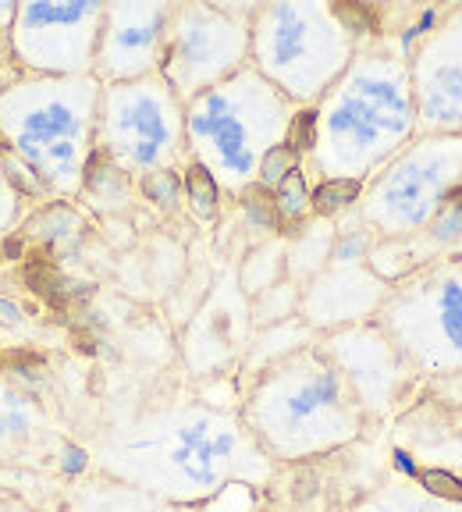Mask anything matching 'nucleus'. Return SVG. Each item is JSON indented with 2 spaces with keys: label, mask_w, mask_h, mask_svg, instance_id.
I'll use <instances>...</instances> for the list:
<instances>
[{
  "label": "nucleus",
  "mask_w": 462,
  "mask_h": 512,
  "mask_svg": "<svg viewBox=\"0 0 462 512\" xmlns=\"http://www.w3.org/2000/svg\"><path fill=\"white\" fill-rule=\"evenodd\" d=\"M89 463L178 509L231 488H263L274 477V463L246 431L239 409L196 399L160 402L100 431Z\"/></svg>",
  "instance_id": "nucleus-1"
},
{
  "label": "nucleus",
  "mask_w": 462,
  "mask_h": 512,
  "mask_svg": "<svg viewBox=\"0 0 462 512\" xmlns=\"http://www.w3.org/2000/svg\"><path fill=\"white\" fill-rule=\"evenodd\" d=\"M420 136L406 50L359 47L345 75L313 107L310 168L320 182L363 185Z\"/></svg>",
  "instance_id": "nucleus-2"
},
{
  "label": "nucleus",
  "mask_w": 462,
  "mask_h": 512,
  "mask_svg": "<svg viewBox=\"0 0 462 512\" xmlns=\"http://www.w3.org/2000/svg\"><path fill=\"white\" fill-rule=\"evenodd\" d=\"M239 416L274 466L331 456L370 424L317 342L256 374Z\"/></svg>",
  "instance_id": "nucleus-3"
},
{
  "label": "nucleus",
  "mask_w": 462,
  "mask_h": 512,
  "mask_svg": "<svg viewBox=\"0 0 462 512\" xmlns=\"http://www.w3.org/2000/svg\"><path fill=\"white\" fill-rule=\"evenodd\" d=\"M100 79H18L0 89V143L40 189L75 196L96 150Z\"/></svg>",
  "instance_id": "nucleus-4"
},
{
  "label": "nucleus",
  "mask_w": 462,
  "mask_h": 512,
  "mask_svg": "<svg viewBox=\"0 0 462 512\" xmlns=\"http://www.w3.org/2000/svg\"><path fill=\"white\" fill-rule=\"evenodd\" d=\"M295 118L299 107L246 64L185 104V150L217 189L242 196L260 182L263 157L288 143Z\"/></svg>",
  "instance_id": "nucleus-5"
},
{
  "label": "nucleus",
  "mask_w": 462,
  "mask_h": 512,
  "mask_svg": "<svg viewBox=\"0 0 462 512\" xmlns=\"http://www.w3.org/2000/svg\"><path fill=\"white\" fill-rule=\"evenodd\" d=\"M349 11L335 4H263L249 22V68L288 104L313 111L359 54Z\"/></svg>",
  "instance_id": "nucleus-6"
},
{
  "label": "nucleus",
  "mask_w": 462,
  "mask_h": 512,
  "mask_svg": "<svg viewBox=\"0 0 462 512\" xmlns=\"http://www.w3.org/2000/svg\"><path fill=\"white\" fill-rule=\"evenodd\" d=\"M377 328L399 345L416 377L462 374V256L434 260L391 285Z\"/></svg>",
  "instance_id": "nucleus-7"
},
{
  "label": "nucleus",
  "mask_w": 462,
  "mask_h": 512,
  "mask_svg": "<svg viewBox=\"0 0 462 512\" xmlns=\"http://www.w3.org/2000/svg\"><path fill=\"white\" fill-rule=\"evenodd\" d=\"M462 182V136H416L359 189L356 210L377 239L420 235Z\"/></svg>",
  "instance_id": "nucleus-8"
},
{
  "label": "nucleus",
  "mask_w": 462,
  "mask_h": 512,
  "mask_svg": "<svg viewBox=\"0 0 462 512\" xmlns=\"http://www.w3.org/2000/svg\"><path fill=\"white\" fill-rule=\"evenodd\" d=\"M96 150L118 171L157 175L185 157V104L160 75L118 82L100 93Z\"/></svg>",
  "instance_id": "nucleus-9"
},
{
  "label": "nucleus",
  "mask_w": 462,
  "mask_h": 512,
  "mask_svg": "<svg viewBox=\"0 0 462 512\" xmlns=\"http://www.w3.org/2000/svg\"><path fill=\"white\" fill-rule=\"evenodd\" d=\"M256 8L175 4L160 57V79L182 104L221 86L249 64V22Z\"/></svg>",
  "instance_id": "nucleus-10"
},
{
  "label": "nucleus",
  "mask_w": 462,
  "mask_h": 512,
  "mask_svg": "<svg viewBox=\"0 0 462 512\" xmlns=\"http://www.w3.org/2000/svg\"><path fill=\"white\" fill-rule=\"evenodd\" d=\"M107 4H57V0H29L18 4L11 22V54L36 79H75L93 75L96 43L104 29Z\"/></svg>",
  "instance_id": "nucleus-11"
},
{
  "label": "nucleus",
  "mask_w": 462,
  "mask_h": 512,
  "mask_svg": "<svg viewBox=\"0 0 462 512\" xmlns=\"http://www.w3.org/2000/svg\"><path fill=\"white\" fill-rule=\"evenodd\" d=\"M317 345L345 377L349 392L356 395L370 420H384L395 413L416 381V370L409 367L399 345L377 328V320L320 335Z\"/></svg>",
  "instance_id": "nucleus-12"
},
{
  "label": "nucleus",
  "mask_w": 462,
  "mask_h": 512,
  "mask_svg": "<svg viewBox=\"0 0 462 512\" xmlns=\"http://www.w3.org/2000/svg\"><path fill=\"white\" fill-rule=\"evenodd\" d=\"M406 61L420 136H462V8L441 11Z\"/></svg>",
  "instance_id": "nucleus-13"
},
{
  "label": "nucleus",
  "mask_w": 462,
  "mask_h": 512,
  "mask_svg": "<svg viewBox=\"0 0 462 512\" xmlns=\"http://www.w3.org/2000/svg\"><path fill=\"white\" fill-rule=\"evenodd\" d=\"M171 8L175 4H107L93 61V75L100 79V86L160 75Z\"/></svg>",
  "instance_id": "nucleus-14"
},
{
  "label": "nucleus",
  "mask_w": 462,
  "mask_h": 512,
  "mask_svg": "<svg viewBox=\"0 0 462 512\" xmlns=\"http://www.w3.org/2000/svg\"><path fill=\"white\" fill-rule=\"evenodd\" d=\"M391 285L367 264H327L310 285L299 288V320L313 335L370 324L381 313Z\"/></svg>",
  "instance_id": "nucleus-15"
},
{
  "label": "nucleus",
  "mask_w": 462,
  "mask_h": 512,
  "mask_svg": "<svg viewBox=\"0 0 462 512\" xmlns=\"http://www.w3.org/2000/svg\"><path fill=\"white\" fill-rule=\"evenodd\" d=\"M249 299L239 288V278L228 274L221 285L214 288L210 303L200 310V317L192 320L189 338H185V360L192 370H217L228 360H235L242 349H249Z\"/></svg>",
  "instance_id": "nucleus-16"
},
{
  "label": "nucleus",
  "mask_w": 462,
  "mask_h": 512,
  "mask_svg": "<svg viewBox=\"0 0 462 512\" xmlns=\"http://www.w3.org/2000/svg\"><path fill=\"white\" fill-rule=\"evenodd\" d=\"M64 512H189L178 505L164 502V498L139 491L125 480L104 477V473H89V477L75 480V488L68 491V505Z\"/></svg>",
  "instance_id": "nucleus-17"
},
{
  "label": "nucleus",
  "mask_w": 462,
  "mask_h": 512,
  "mask_svg": "<svg viewBox=\"0 0 462 512\" xmlns=\"http://www.w3.org/2000/svg\"><path fill=\"white\" fill-rule=\"evenodd\" d=\"M335 253V221L331 217H310L303 228L285 242V281L295 288L310 285Z\"/></svg>",
  "instance_id": "nucleus-18"
},
{
  "label": "nucleus",
  "mask_w": 462,
  "mask_h": 512,
  "mask_svg": "<svg viewBox=\"0 0 462 512\" xmlns=\"http://www.w3.org/2000/svg\"><path fill=\"white\" fill-rule=\"evenodd\" d=\"M50 438L47 413L40 402L0 381V452H22Z\"/></svg>",
  "instance_id": "nucleus-19"
},
{
  "label": "nucleus",
  "mask_w": 462,
  "mask_h": 512,
  "mask_svg": "<svg viewBox=\"0 0 462 512\" xmlns=\"http://www.w3.org/2000/svg\"><path fill=\"white\" fill-rule=\"evenodd\" d=\"M349 512H462V498L438 495L406 477H391L359 498Z\"/></svg>",
  "instance_id": "nucleus-20"
},
{
  "label": "nucleus",
  "mask_w": 462,
  "mask_h": 512,
  "mask_svg": "<svg viewBox=\"0 0 462 512\" xmlns=\"http://www.w3.org/2000/svg\"><path fill=\"white\" fill-rule=\"evenodd\" d=\"M313 342H317V335H313L299 317H288V320H281V324H271V328H260L249 338L246 370L256 377L267 367H274L278 360H285V356H292V352L306 349V345H313Z\"/></svg>",
  "instance_id": "nucleus-21"
},
{
  "label": "nucleus",
  "mask_w": 462,
  "mask_h": 512,
  "mask_svg": "<svg viewBox=\"0 0 462 512\" xmlns=\"http://www.w3.org/2000/svg\"><path fill=\"white\" fill-rule=\"evenodd\" d=\"M235 278H239V288L246 292V299L263 296L267 288L285 281V239H271L263 242L260 249H253Z\"/></svg>",
  "instance_id": "nucleus-22"
},
{
  "label": "nucleus",
  "mask_w": 462,
  "mask_h": 512,
  "mask_svg": "<svg viewBox=\"0 0 462 512\" xmlns=\"http://www.w3.org/2000/svg\"><path fill=\"white\" fill-rule=\"evenodd\" d=\"M288 317H299V288L292 281H278L274 288H267L263 296L249 299V320L253 328H271Z\"/></svg>",
  "instance_id": "nucleus-23"
},
{
  "label": "nucleus",
  "mask_w": 462,
  "mask_h": 512,
  "mask_svg": "<svg viewBox=\"0 0 462 512\" xmlns=\"http://www.w3.org/2000/svg\"><path fill=\"white\" fill-rule=\"evenodd\" d=\"M274 210H278V217H285V221H303L313 210V192H310V185H306L303 171H292V175L274 189Z\"/></svg>",
  "instance_id": "nucleus-24"
},
{
  "label": "nucleus",
  "mask_w": 462,
  "mask_h": 512,
  "mask_svg": "<svg viewBox=\"0 0 462 512\" xmlns=\"http://www.w3.org/2000/svg\"><path fill=\"white\" fill-rule=\"evenodd\" d=\"M356 200H359V185L324 182L317 192H313V210H317V217H331V221H335L338 214L356 207Z\"/></svg>",
  "instance_id": "nucleus-25"
},
{
  "label": "nucleus",
  "mask_w": 462,
  "mask_h": 512,
  "mask_svg": "<svg viewBox=\"0 0 462 512\" xmlns=\"http://www.w3.org/2000/svg\"><path fill=\"white\" fill-rule=\"evenodd\" d=\"M299 157L303 153L295 150L292 143H281L278 150H271L267 157H263V164H260V182L256 185H267V189H278L281 182H285L292 171H299Z\"/></svg>",
  "instance_id": "nucleus-26"
},
{
  "label": "nucleus",
  "mask_w": 462,
  "mask_h": 512,
  "mask_svg": "<svg viewBox=\"0 0 462 512\" xmlns=\"http://www.w3.org/2000/svg\"><path fill=\"white\" fill-rule=\"evenodd\" d=\"M185 192H189V203L200 210L203 217H214L217 210V182L200 168V164H192L189 175H185Z\"/></svg>",
  "instance_id": "nucleus-27"
},
{
  "label": "nucleus",
  "mask_w": 462,
  "mask_h": 512,
  "mask_svg": "<svg viewBox=\"0 0 462 512\" xmlns=\"http://www.w3.org/2000/svg\"><path fill=\"white\" fill-rule=\"evenodd\" d=\"M18 217H22V192L15 189V182H11L4 164H0V239L15 228Z\"/></svg>",
  "instance_id": "nucleus-28"
},
{
  "label": "nucleus",
  "mask_w": 462,
  "mask_h": 512,
  "mask_svg": "<svg viewBox=\"0 0 462 512\" xmlns=\"http://www.w3.org/2000/svg\"><path fill=\"white\" fill-rule=\"evenodd\" d=\"M15 11L18 4H8V0H0V40L11 32V22H15Z\"/></svg>",
  "instance_id": "nucleus-29"
},
{
  "label": "nucleus",
  "mask_w": 462,
  "mask_h": 512,
  "mask_svg": "<svg viewBox=\"0 0 462 512\" xmlns=\"http://www.w3.org/2000/svg\"><path fill=\"white\" fill-rule=\"evenodd\" d=\"M459 189H462V182H459Z\"/></svg>",
  "instance_id": "nucleus-30"
}]
</instances>
